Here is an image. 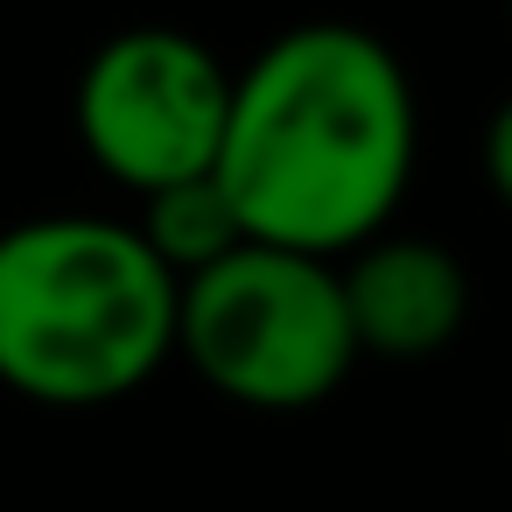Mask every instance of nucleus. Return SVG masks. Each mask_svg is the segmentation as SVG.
Returning <instances> with one entry per match:
<instances>
[{
    "mask_svg": "<svg viewBox=\"0 0 512 512\" xmlns=\"http://www.w3.org/2000/svg\"><path fill=\"white\" fill-rule=\"evenodd\" d=\"M414 148L407 64L358 22H302L232 71L211 183L246 239L337 260L393 225Z\"/></svg>",
    "mask_w": 512,
    "mask_h": 512,
    "instance_id": "obj_1",
    "label": "nucleus"
},
{
    "mask_svg": "<svg viewBox=\"0 0 512 512\" xmlns=\"http://www.w3.org/2000/svg\"><path fill=\"white\" fill-rule=\"evenodd\" d=\"M176 358V274L120 218L0 232V386L43 407H106Z\"/></svg>",
    "mask_w": 512,
    "mask_h": 512,
    "instance_id": "obj_2",
    "label": "nucleus"
},
{
    "mask_svg": "<svg viewBox=\"0 0 512 512\" xmlns=\"http://www.w3.org/2000/svg\"><path fill=\"white\" fill-rule=\"evenodd\" d=\"M176 351L239 407L295 414L330 400L358 365L337 260L239 239L176 281Z\"/></svg>",
    "mask_w": 512,
    "mask_h": 512,
    "instance_id": "obj_3",
    "label": "nucleus"
},
{
    "mask_svg": "<svg viewBox=\"0 0 512 512\" xmlns=\"http://www.w3.org/2000/svg\"><path fill=\"white\" fill-rule=\"evenodd\" d=\"M232 106V71L211 43L183 29H120L92 50L78 78V141L120 190H169L211 176Z\"/></svg>",
    "mask_w": 512,
    "mask_h": 512,
    "instance_id": "obj_4",
    "label": "nucleus"
},
{
    "mask_svg": "<svg viewBox=\"0 0 512 512\" xmlns=\"http://www.w3.org/2000/svg\"><path fill=\"white\" fill-rule=\"evenodd\" d=\"M344 316L358 337V358H435L463 316H470V274L435 239H393L372 232L351 253H337Z\"/></svg>",
    "mask_w": 512,
    "mask_h": 512,
    "instance_id": "obj_5",
    "label": "nucleus"
},
{
    "mask_svg": "<svg viewBox=\"0 0 512 512\" xmlns=\"http://www.w3.org/2000/svg\"><path fill=\"white\" fill-rule=\"evenodd\" d=\"M148 211H141V239H148V253L183 281V274H197V267H211L218 253H232L246 232H239V218H232V204H225V190L211 183V176H183V183H169V190H148L141 197Z\"/></svg>",
    "mask_w": 512,
    "mask_h": 512,
    "instance_id": "obj_6",
    "label": "nucleus"
}]
</instances>
